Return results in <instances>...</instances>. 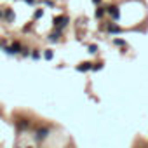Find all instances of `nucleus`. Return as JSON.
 Instances as JSON below:
<instances>
[{"mask_svg": "<svg viewBox=\"0 0 148 148\" xmlns=\"http://www.w3.org/2000/svg\"><path fill=\"white\" fill-rule=\"evenodd\" d=\"M68 23H70V18H68V16H56V18H54V26H56V28H61V30H63Z\"/></svg>", "mask_w": 148, "mask_h": 148, "instance_id": "obj_1", "label": "nucleus"}, {"mask_svg": "<svg viewBox=\"0 0 148 148\" xmlns=\"http://www.w3.org/2000/svg\"><path fill=\"white\" fill-rule=\"evenodd\" d=\"M105 9H106V12H108L115 21L120 18V11H119V7H117V5H108V7H105Z\"/></svg>", "mask_w": 148, "mask_h": 148, "instance_id": "obj_2", "label": "nucleus"}, {"mask_svg": "<svg viewBox=\"0 0 148 148\" xmlns=\"http://www.w3.org/2000/svg\"><path fill=\"white\" fill-rule=\"evenodd\" d=\"M61 35H63V30H61V28H56L52 33H49V37H47V38H49L51 42H59Z\"/></svg>", "mask_w": 148, "mask_h": 148, "instance_id": "obj_3", "label": "nucleus"}, {"mask_svg": "<svg viewBox=\"0 0 148 148\" xmlns=\"http://www.w3.org/2000/svg\"><path fill=\"white\" fill-rule=\"evenodd\" d=\"M4 19H5L7 23H12V21L16 19V14H14V11H12V9H5V11H4Z\"/></svg>", "mask_w": 148, "mask_h": 148, "instance_id": "obj_4", "label": "nucleus"}, {"mask_svg": "<svg viewBox=\"0 0 148 148\" xmlns=\"http://www.w3.org/2000/svg\"><path fill=\"white\" fill-rule=\"evenodd\" d=\"M47 134H49V129H47V127H40V129L37 131V134H35V139H37V141H42Z\"/></svg>", "mask_w": 148, "mask_h": 148, "instance_id": "obj_5", "label": "nucleus"}, {"mask_svg": "<svg viewBox=\"0 0 148 148\" xmlns=\"http://www.w3.org/2000/svg\"><path fill=\"white\" fill-rule=\"evenodd\" d=\"M92 64H94V63L84 61V63H80V64L77 66V70H79V71H89V70H92Z\"/></svg>", "mask_w": 148, "mask_h": 148, "instance_id": "obj_6", "label": "nucleus"}, {"mask_svg": "<svg viewBox=\"0 0 148 148\" xmlns=\"http://www.w3.org/2000/svg\"><path fill=\"white\" fill-rule=\"evenodd\" d=\"M106 32L112 33V35H115V33H120L122 28H120V26H115V25H112V23H108V25H106Z\"/></svg>", "mask_w": 148, "mask_h": 148, "instance_id": "obj_7", "label": "nucleus"}, {"mask_svg": "<svg viewBox=\"0 0 148 148\" xmlns=\"http://www.w3.org/2000/svg\"><path fill=\"white\" fill-rule=\"evenodd\" d=\"M11 49H12L14 54H19V52L23 51V45H21L19 42H12V44H11Z\"/></svg>", "mask_w": 148, "mask_h": 148, "instance_id": "obj_8", "label": "nucleus"}, {"mask_svg": "<svg viewBox=\"0 0 148 148\" xmlns=\"http://www.w3.org/2000/svg\"><path fill=\"white\" fill-rule=\"evenodd\" d=\"M105 12H106V9H105V7H98V11H96V18H98V19H101V18L105 16Z\"/></svg>", "mask_w": 148, "mask_h": 148, "instance_id": "obj_9", "label": "nucleus"}, {"mask_svg": "<svg viewBox=\"0 0 148 148\" xmlns=\"http://www.w3.org/2000/svg\"><path fill=\"white\" fill-rule=\"evenodd\" d=\"M44 58H45V59H52V58H54V52H52L51 49H47V51H44Z\"/></svg>", "mask_w": 148, "mask_h": 148, "instance_id": "obj_10", "label": "nucleus"}, {"mask_svg": "<svg viewBox=\"0 0 148 148\" xmlns=\"http://www.w3.org/2000/svg\"><path fill=\"white\" fill-rule=\"evenodd\" d=\"M42 16H44V11H42V9H37V11H35V14H33V18H35V19H40Z\"/></svg>", "mask_w": 148, "mask_h": 148, "instance_id": "obj_11", "label": "nucleus"}, {"mask_svg": "<svg viewBox=\"0 0 148 148\" xmlns=\"http://www.w3.org/2000/svg\"><path fill=\"white\" fill-rule=\"evenodd\" d=\"M21 56H23V58H28V56H32V51H30V49H26V47H23Z\"/></svg>", "mask_w": 148, "mask_h": 148, "instance_id": "obj_12", "label": "nucleus"}, {"mask_svg": "<svg viewBox=\"0 0 148 148\" xmlns=\"http://www.w3.org/2000/svg\"><path fill=\"white\" fill-rule=\"evenodd\" d=\"M87 49H89V52H91V54H94V52H98V45H96V44H91V45H89Z\"/></svg>", "mask_w": 148, "mask_h": 148, "instance_id": "obj_13", "label": "nucleus"}, {"mask_svg": "<svg viewBox=\"0 0 148 148\" xmlns=\"http://www.w3.org/2000/svg\"><path fill=\"white\" fill-rule=\"evenodd\" d=\"M101 68H103V63H101V61H99V63H94V64H92V70H94V71H99Z\"/></svg>", "mask_w": 148, "mask_h": 148, "instance_id": "obj_14", "label": "nucleus"}, {"mask_svg": "<svg viewBox=\"0 0 148 148\" xmlns=\"http://www.w3.org/2000/svg\"><path fill=\"white\" fill-rule=\"evenodd\" d=\"M26 127H28V120H23L18 124V129H26Z\"/></svg>", "mask_w": 148, "mask_h": 148, "instance_id": "obj_15", "label": "nucleus"}, {"mask_svg": "<svg viewBox=\"0 0 148 148\" xmlns=\"http://www.w3.org/2000/svg\"><path fill=\"white\" fill-rule=\"evenodd\" d=\"M113 44H115V45H122V47L125 45V42H124L122 38H115V40H113Z\"/></svg>", "mask_w": 148, "mask_h": 148, "instance_id": "obj_16", "label": "nucleus"}, {"mask_svg": "<svg viewBox=\"0 0 148 148\" xmlns=\"http://www.w3.org/2000/svg\"><path fill=\"white\" fill-rule=\"evenodd\" d=\"M32 58H33V59H38V58H40V52H38V51H32Z\"/></svg>", "mask_w": 148, "mask_h": 148, "instance_id": "obj_17", "label": "nucleus"}, {"mask_svg": "<svg viewBox=\"0 0 148 148\" xmlns=\"http://www.w3.org/2000/svg\"><path fill=\"white\" fill-rule=\"evenodd\" d=\"M25 2H26V4H30V5H35L37 0H25Z\"/></svg>", "mask_w": 148, "mask_h": 148, "instance_id": "obj_18", "label": "nucleus"}, {"mask_svg": "<svg viewBox=\"0 0 148 148\" xmlns=\"http://www.w3.org/2000/svg\"><path fill=\"white\" fill-rule=\"evenodd\" d=\"M44 4H45V5H49V7H54V4H52V2H49V0H45Z\"/></svg>", "mask_w": 148, "mask_h": 148, "instance_id": "obj_19", "label": "nucleus"}, {"mask_svg": "<svg viewBox=\"0 0 148 148\" xmlns=\"http://www.w3.org/2000/svg\"><path fill=\"white\" fill-rule=\"evenodd\" d=\"M99 2L101 0H92V4H96V5H99Z\"/></svg>", "mask_w": 148, "mask_h": 148, "instance_id": "obj_20", "label": "nucleus"}, {"mask_svg": "<svg viewBox=\"0 0 148 148\" xmlns=\"http://www.w3.org/2000/svg\"><path fill=\"white\" fill-rule=\"evenodd\" d=\"M2 18H4V12H2V11H0V19H2Z\"/></svg>", "mask_w": 148, "mask_h": 148, "instance_id": "obj_21", "label": "nucleus"}, {"mask_svg": "<svg viewBox=\"0 0 148 148\" xmlns=\"http://www.w3.org/2000/svg\"><path fill=\"white\" fill-rule=\"evenodd\" d=\"M28 148H32V146H28Z\"/></svg>", "mask_w": 148, "mask_h": 148, "instance_id": "obj_22", "label": "nucleus"}]
</instances>
